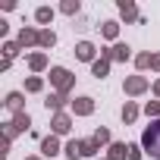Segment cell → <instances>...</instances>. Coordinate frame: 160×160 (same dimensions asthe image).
<instances>
[{
	"label": "cell",
	"instance_id": "obj_17",
	"mask_svg": "<svg viewBox=\"0 0 160 160\" xmlns=\"http://www.w3.org/2000/svg\"><path fill=\"white\" fill-rule=\"evenodd\" d=\"M3 104H7V107H10L13 113H22V94H19V91H10Z\"/></svg>",
	"mask_w": 160,
	"mask_h": 160
},
{
	"label": "cell",
	"instance_id": "obj_13",
	"mask_svg": "<svg viewBox=\"0 0 160 160\" xmlns=\"http://www.w3.org/2000/svg\"><path fill=\"white\" fill-rule=\"evenodd\" d=\"M60 151V141H57V135H47V138H41V154L44 157H53Z\"/></svg>",
	"mask_w": 160,
	"mask_h": 160
},
{
	"label": "cell",
	"instance_id": "obj_9",
	"mask_svg": "<svg viewBox=\"0 0 160 160\" xmlns=\"http://www.w3.org/2000/svg\"><path fill=\"white\" fill-rule=\"evenodd\" d=\"M72 113L75 116H91L94 113V98H75L72 101Z\"/></svg>",
	"mask_w": 160,
	"mask_h": 160
},
{
	"label": "cell",
	"instance_id": "obj_12",
	"mask_svg": "<svg viewBox=\"0 0 160 160\" xmlns=\"http://www.w3.org/2000/svg\"><path fill=\"white\" fill-rule=\"evenodd\" d=\"M110 63H113V60H107V57L94 60V63H91V75H94V78H107V72H110Z\"/></svg>",
	"mask_w": 160,
	"mask_h": 160
},
{
	"label": "cell",
	"instance_id": "obj_8",
	"mask_svg": "<svg viewBox=\"0 0 160 160\" xmlns=\"http://www.w3.org/2000/svg\"><path fill=\"white\" fill-rule=\"evenodd\" d=\"M101 57H107V60H122V63H126V60L132 57V47H129V44H113L110 50H101Z\"/></svg>",
	"mask_w": 160,
	"mask_h": 160
},
{
	"label": "cell",
	"instance_id": "obj_4",
	"mask_svg": "<svg viewBox=\"0 0 160 160\" xmlns=\"http://www.w3.org/2000/svg\"><path fill=\"white\" fill-rule=\"evenodd\" d=\"M28 126H32L28 113H25V110H22V113H16V116H13V122H7V129H3V141L10 144V141H13V138H16L19 132H25Z\"/></svg>",
	"mask_w": 160,
	"mask_h": 160
},
{
	"label": "cell",
	"instance_id": "obj_19",
	"mask_svg": "<svg viewBox=\"0 0 160 160\" xmlns=\"http://www.w3.org/2000/svg\"><path fill=\"white\" fill-rule=\"evenodd\" d=\"M101 32H104V38H107V41H116V35H119V22H113V19H110V22H104V25H101Z\"/></svg>",
	"mask_w": 160,
	"mask_h": 160
},
{
	"label": "cell",
	"instance_id": "obj_31",
	"mask_svg": "<svg viewBox=\"0 0 160 160\" xmlns=\"http://www.w3.org/2000/svg\"><path fill=\"white\" fill-rule=\"evenodd\" d=\"M25 160H41V157H25Z\"/></svg>",
	"mask_w": 160,
	"mask_h": 160
},
{
	"label": "cell",
	"instance_id": "obj_1",
	"mask_svg": "<svg viewBox=\"0 0 160 160\" xmlns=\"http://www.w3.org/2000/svg\"><path fill=\"white\" fill-rule=\"evenodd\" d=\"M141 151L151 157H160V119H151V126L141 132Z\"/></svg>",
	"mask_w": 160,
	"mask_h": 160
},
{
	"label": "cell",
	"instance_id": "obj_24",
	"mask_svg": "<svg viewBox=\"0 0 160 160\" xmlns=\"http://www.w3.org/2000/svg\"><path fill=\"white\" fill-rule=\"evenodd\" d=\"M16 53H19V41H7V44H3V57H10V60H13Z\"/></svg>",
	"mask_w": 160,
	"mask_h": 160
},
{
	"label": "cell",
	"instance_id": "obj_16",
	"mask_svg": "<svg viewBox=\"0 0 160 160\" xmlns=\"http://www.w3.org/2000/svg\"><path fill=\"white\" fill-rule=\"evenodd\" d=\"M129 154V144H122V141H113L110 144V154H107V160H122Z\"/></svg>",
	"mask_w": 160,
	"mask_h": 160
},
{
	"label": "cell",
	"instance_id": "obj_7",
	"mask_svg": "<svg viewBox=\"0 0 160 160\" xmlns=\"http://www.w3.org/2000/svg\"><path fill=\"white\" fill-rule=\"evenodd\" d=\"M50 129H53V135H66V132L72 129V116H69V113H53Z\"/></svg>",
	"mask_w": 160,
	"mask_h": 160
},
{
	"label": "cell",
	"instance_id": "obj_26",
	"mask_svg": "<svg viewBox=\"0 0 160 160\" xmlns=\"http://www.w3.org/2000/svg\"><path fill=\"white\" fill-rule=\"evenodd\" d=\"M60 10H63L66 16H75V13H78V0H66V3H63Z\"/></svg>",
	"mask_w": 160,
	"mask_h": 160
},
{
	"label": "cell",
	"instance_id": "obj_25",
	"mask_svg": "<svg viewBox=\"0 0 160 160\" xmlns=\"http://www.w3.org/2000/svg\"><path fill=\"white\" fill-rule=\"evenodd\" d=\"M151 60H154V53H138V57H135V66H138V69H148Z\"/></svg>",
	"mask_w": 160,
	"mask_h": 160
},
{
	"label": "cell",
	"instance_id": "obj_28",
	"mask_svg": "<svg viewBox=\"0 0 160 160\" xmlns=\"http://www.w3.org/2000/svg\"><path fill=\"white\" fill-rule=\"evenodd\" d=\"M126 160H141V148H138V144H129V154H126Z\"/></svg>",
	"mask_w": 160,
	"mask_h": 160
},
{
	"label": "cell",
	"instance_id": "obj_22",
	"mask_svg": "<svg viewBox=\"0 0 160 160\" xmlns=\"http://www.w3.org/2000/svg\"><path fill=\"white\" fill-rule=\"evenodd\" d=\"M41 88H44V82H41L38 75H32V78H25V91H32V94H38Z\"/></svg>",
	"mask_w": 160,
	"mask_h": 160
},
{
	"label": "cell",
	"instance_id": "obj_14",
	"mask_svg": "<svg viewBox=\"0 0 160 160\" xmlns=\"http://www.w3.org/2000/svg\"><path fill=\"white\" fill-rule=\"evenodd\" d=\"M28 66H32V72H44L47 69V53H32L28 57Z\"/></svg>",
	"mask_w": 160,
	"mask_h": 160
},
{
	"label": "cell",
	"instance_id": "obj_2",
	"mask_svg": "<svg viewBox=\"0 0 160 160\" xmlns=\"http://www.w3.org/2000/svg\"><path fill=\"white\" fill-rule=\"evenodd\" d=\"M50 85H53L60 94H69V88L75 85V75H72L69 69H63V66H53V69H50Z\"/></svg>",
	"mask_w": 160,
	"mask_h": 160
},
{
	"label": "cell",
	"instance_id": "obj_23",
	"mask_svg": "<svg viewBox=\"0 0 160 160\" xmlns=\"http://www.w3.org/2000/svg\"><path fill=\"white\" fill-rule=\"evenodd\" d=\"M91 138H94V144H98V148H101V144H113V141H110V132H107V129H98V132H94Z\"/></svg>",
	"mask_w": 160,
	"mask_h": 160
},
{
	"label": "cell",
	"instance_id": "obj_6",
	"mask_svg": "<svg viewBox=\"0 0 160 160\" xmlns=\"http://www.w3.org/2000/svg\"><path fill=\"white\" fill-rule=\"evenodd\" d=\"M119 13H122V19H126V22H138V25L144 22V16L138 13V7L132 3V0H119Z\"/></svg>",
	"mask_w": 160,
	"mask_h": 160
},
{
	"label": "cell",
	"instance_id": "obj_15",
	"mask_svg": "<svg viewBox=\"0 0 160 160\" xmlns=\"http://www.w3.org/2000/svg\"><path fill=\"white\" fill-rule=\"evenodd\" d=\"M44 104H47V110H53V113H63V104H66V94H60V91H57V94H50V98H47Z\"/></svg>",
	"mask_w": 160,
	"mask_h": 160
},
{
	"label": "cell",
	"instance_id": "obj_21",
	"mask_svg": "<svg viewBox=\"0 0 160 160\" xmlns=\"http://www.w3.org/2000/svg\"><path fill=\"white\" fill-rule=\"evenodd\" d=\"M35 19H38L41 25H47V22L53 19V10H50V7H38V10H35Z\"/></svg>",
	"mask_w": 160,
	"mask_h": 160
},
{
	"label": "cell",
	"instance_id": "obj_5",
	"mask_svg": "<svg viewBox=\"0 0 160 160\" xmlns=\"http://www.w3.org/2000/svg\"><path fill=\"white\" fill-rule=\"evenodd\" d=\"M122 91H126V94H132V98L144 94V91H148V78H144V75H129L126 82H122Z\"/></svg>",
	"mask_w": 160,
	"mask_h": 160
},
{
	"label": "cell",
	"instance_id": "obj_30",
	"mask_svg": "<svg viewBox=\"0 0 160 160\" xmlns=\"http://www.w3.org/2000/svg\"><path fill=\"white\" fill-rule=\"evenodd\" d=\"M154 94L160 98V78H157V82H154Z\"/></svg>",
	"mask_w": 160,
	"mask_h": 160
},
{
	"label": "cell",
	"instance_id": "obj_3",
	"mask_svg": "<svg viewBox=\"0 0 160 160\" xmlns=\"http://www.w3.org/2000/svg\"><path fill=\"white\" fill-rule=\"evenodd\" d=\"M94 151H98L94 138H82V141H69V144H66V157H69V160H82V157H91Z\"/></svg>",
	"mask_w": 160,
	"mask_h": 160
},
{
	"label": "cell",
	"instance_id": "obj_11",
	"mask_svg": "<svg viewBox=\"0 0 160 160\" xmlns=\"http://www.w3.org/2000/svg\"><path fill=\"white\" fill-rule=\"evenodd\" d=\"M75 57L85 60V63H94V44L91 41H78L75 44Z\"/></svg>",
	"mask_w": 160,
	"mask_h": 160
},
{
	"label": "cell",
	"instance_id": "obj_27",
	"mask_svg": "<svg viewBox=\"0 0 160 160\" xmlns=\"http://www.w3.org/2000/svg\"><path fill=\"white\" fill-rule=\"evenodd\" d=\"M144 113H148V116H154V119H160V101H151V104L144 107Z\"/></svg>",
	"mask_w": 160,
	"mask_h": 160
},
{
	"label": "cell",
	"instance_id": "obj_20",
	"mask_svg": "<svg viewBox=\"0 0 160 160\" xmlns=\"http://www.w3.org/2000/svg\"><path fill=\"white\" fill-rule=\"evenodd\" d=\"M57 44V35L50 32V28H41V35H38V47H53Z\"/></svg>",
	"mask_w": 160,
	"mask_h": 160
},
{
	"label": "cell",
	"instance_id": "obj_10",
	"mask_svg": "<svg viewBox=\"0 0 160 160\" xmlns=\"http://www.w3.org/2000/svg\"><path fill=\"white\" fill-rule=\"evenodd\" d=\"M38 35H41L38 28H32V25H25V28L19 32V38H16V41H19V47H35V44H38Z\"/></svg>",
	"mask_w": 160,
	"mask_h": 160
},
{
	"label": "cell",
	"instance_id": "obj_29",
	"mask_svg": "<svg viewBox=\"0 0 160 160\" xmlns=\"http://www.w3.org/2000/svg\"><path fill=\"white\" fill-rule=\"evenodd\" d=\"M151 69H157V72H160V53H154V60H151Z\"/></svg>",
	"mask_w": 160,
	"mask_h": 160
},
{
	"label": "cell",
	"instance_id": "obj_18",
	"mask_svg": "<svg viewBox=\"0 0 160 160\" xmlns=\"http://www.w3.org/2000/svg\"><path fill=\"white\" fill-rule=\"evenodd\" d=\"M135 119H138V107H135L132 101H126V107H122V122H126V126H132Z\"/></svg>",
	"mask_w": 160,
	"mask_h": 160
}]
</instances>
